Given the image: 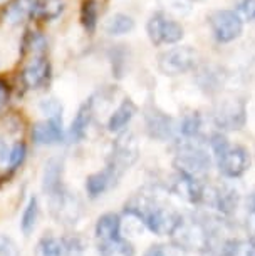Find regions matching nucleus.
<instances>
[{
	"mask_svg": "<svg viewBox=\"0 0 255 256\" xmlns=\"http://www.w3.org/2000/svg\"><path fill=\"white\" fill-rule=\"evenodd\" d=\"M37 218H39V201H37L36 196H32L29 202L24 208L22 218H21V230L24 236H31L37 224Z\"/></svg>",
	"mask_w": 255,
	"mask_h": 256,
	"instance_id": "bb28decb",
	"label": "nucleus"
},
{
	"mask_svg": "<svg viewBox=\"0 0 255 256\" xmlns=\"http://www.w3.org/2000/svg\"><path fill=\"white\" fill-rule=\"evenodd\" d=\"M116 184L118 180L113 174V171L109 168H104L101 171L93 172L91 176H88V180H86V191H88L89 198H98Z\"/></svg>",
	"mask_w": 255,
	"mask_h": 256,
	"instance_id": "6ab92c4d",
	"label": "nucleus"
},
{
	"mask_svg": "<svg viewBox=\"0 0 255 256\" xmlns=\"http://www.w3.org/2000/svg\"><path fill=\"white\" fill-rule=\"evenodd\" d=\"M49 208L57 223L62 224H76L83 214V202L67 190L54 200H49Z\"/></svg>",
	"mask_w": 255,
	"mask_h": 256,
	"instance_id": "f8f14e48",
	"label": "nucleus"
},
{
	"mask_svg": "<svg viewBox=\"0 0 255 256\" xmlns=\"http://www.w3.org/2000/svg\"><path fill=\"white\" fill-rule=\"evenodd\" d=\"M49 60L46 56H34L22 72V82L27 89H39L49 79Z\"/></svg>",
	"mask_w": 255,
	"mask_h": 256,
	"instance_id": "f3484780",
	"label": "nucleus"
},
{
	"mask_svg": "<svg viewBox=\"0 0 255 256\" xmlns=\"http://www.w3.org/2000/svg\"><path fill=\"white\" fill-rule=\"evenodd\" d=\"M7 100H9V86L6 82L0 80V109L7 104Z\"/></svg>",
	"mask_w": 255,
	"mask_h": 256,
	"instance_id": "c9c22d12",
	"label": "nucleus"
},
{
	"mask_svg": "<svg viewBox=\"0 0 255 256\" xmlns=\"http://www.w3.org/2000/svg\"><path fill=\"white\" fill-rule=\"evenodd\" d=\"M208 26L215 40L220 44H230L237 40L243 32V20L235 10H213L208 16Z\"/></svg>",
	"mask_w": 255,
	"mask_h": 256,
	"instance_id": "9d476101",
	"label": "nucleus"
},
{
	"mask_svg": "<svg viewBox=\"0 0 255 256\" xmlns=\"http://www.w3.org/2000/svg\"><path fill=\"white\" fill-rule=\"evenodd\" d=\"M32 141L39 146H54L64 141L62 119H46L36 122L32 128Z\"/></svg>",
	"mask_w": 255,
	"mask_h": 256,
	"instance_id": "4468645a",
	"label": "nucleus"
},
{
	"mask_svg": "<svg viewBox=\"0 0 255 256\" xmlns=\"http://www.w3.org/2000/svg\"><path fill=\"white\" fill-rule=\"evenodd\" d=\"M211 119L220 131H240L247 122L245 99L235 94L222 96L213 106Z\"/></svg>",
	"mask_w": 255,
	"mask_h": 256,
	"instance_id": "39448f33",
	"label": "nucleus"
},
{
	"mask_svg": "<svg viewBox=\"0 0 255 256\" xmlns=\"http://www.w3.org/2000/svg\"><path fill=\"white\" fill-rule=\"evenodd\" d=\"M143 256H186V251L183 248H180L175 243H158L150 246L146 251H144Z\"/></svg>",
	"mask_w": 255,
	"mask_h": 256,
	"instance_id": "c756f323",
	"label": "nucleus"
},
{
	"mask_svg": "<svg viewBox=\"0 0 255 256\" xmlns=\"http://www.w3.org/2000/svg\"><path fill=\"white\" fill-rule=\"evenodd\" d=\"M0 256H21L17 243L7 234H0Z\"/></svg>",
	"mask_w": 255,
	"mask_h": 256,
	"instance_id": "72a5a7b5",
	"label": "nucleus"
},
{
	"mask_svg": "<svg viewBox=\"0 0 255 256\" xmlns=\"http://www.w3.org/2000/svg\"><path fill=\"white\" fill-rule=\"evenodd\" d=\"M37 10V0H14L4 12V22L7 26H19Z\"/></svg>",
	"mask_w": 255,
	"mask_h": 256,
	"instance_id": "aec40b11",
	"label": "nucleus"
},
{
	"mask_svg": "<svg viewBox=\"0 0 255 256\" xmlns=\"http://www.w3.org/2000/svg\"><path fill=\"white\" fill-rule=\"evenodd\" d=\"M99 20V7L98 0H83L81 6V24L89 34H93L98 27Z\"/></svg>",
	"mask_w": 255,
	"mask_h": 256,
	"instance_id": "cd10ccee",
	"label": "nucleus"
},
{
	"mask_svg": "<svg viewBox=\"0 0 255 256\" xmlns=\"http://www.w3.org/2000/svg\"><path fill=\"white\" fill-rule=\"evenodd\" d=\"M243 74L248 77H255V50H247L243 57Z\"/></svg>",
	"mask_w": 255,
	"mask_h": 256,
	"instance_id": "f704fd0d",
	"label": "nucleus"
},
{
	"mask_svg": "<svg viewBox=\"0 0 255 256\" xmlns=\"http://www.w3.org/2000/svg\"><path fill=\"white\" fill-rule=\"evenodd\" d=\"M173 168L180 174L205 182L211 168V156L208 154V149L205 148L201 138L183 139L178 142Z\"/></svg>",
	"mask_w": 255,
	"mask_h": 256,
	"instance_id": "20e7f679",
	"label": "nucleus"
},
{
	"mask_svg": "<svg viewBox=\"0 0 255 256\" xmlns=\"http://www.w3.org/2000/svg\"><path fill=\"white\" fill-rule=\"evenodd\" d=\"M247 208H248L250 214H255V188L250 191V194L247 198Z\"/></svg>",
	"mask_w": 255,
	"mask_h": 256,
	"instance_id": "4c0bfd02",
	"label": "nucleus"
},
{
	"mask_svg": "<svg viewBox=\"0 0 255 256\" xmlns=\"http://www.w3.org/2000/svg\"><path fill=\"white\" fill-rule=\"evenodd\" d=\"M196 66H198V54L190 46L171 47L158 56V70L168 77L188 74L195 70Z\"/></svg>",
	"mask_w": 255,
	"mask_h": 256,
	"instance_id": "423d86ee",
	"label": "nucleus"
},
{
	"mask_svg": "<svg viewBox=\"0 0 255 256\" xmlns=\"http://www.w3.org/2000/svg\"><path fill=\"white\" fill-rule=\"evenodd\" d=\"M240 202V192L237 188L232 184H215L203 188L200 204H206L211 210H215L220 216H232L238 208Z\"/></svg>",
	"mask_w": 255,
	"mask_h": 256,
	"instance_id": "9b49d317",
	"label": "nucleus"
},
{
	"mask_svg": "<svg viewBox=\"0 0 255 256\" xmlns=\"http://www.w3.org/2000/svg\"><path fill=\"white\" fill-rule=\"evenodd\" d=\"M247 230H248V234H250V241L255 243V214H250L248 220H247Z\"/></svg>",
	"mask_w": 255,
	"mask_h": 256,
	"instance_id": "e433bc0d",
	"label": "nucleus"
},
{
	"mask_svg": "<svg viewBox=\"0 0 255 256\" xmlns=\"http://www.w3.org/2000/svg\"><path fill=\"white\" fill-rule=\"evenodd\" d=\"M210 151L213 156L220 174L228 180H237L243 176L250 168V154L243 146L230 144L228 139L222 132H215L210 136Z\"/></svg>",
	"mask_w": 255,
	"mask_h": 256,
	"instance_id": "7ed1b4c3",
	"label": "nucleus"
},
{
	"mask_svg": "<svg viewBox=\"0 0 255 256\" xmlns=\"http://www.w3.org/2000/svg\"><path fill=\"white\" fill-rule=\"evenodd\" d=\"M146 34L151 44L155 46H173L185 37V28L180 22L168 16L166 12L158 10L151 14L146 22Z\"/></svg>",
	"mask_w": 255,
	"mask_h": 256,
	"instance_id": "0eeeda50",
	"label": "nucleus"
},
{
	"mask_svg": "<svg viewBox=\"0 0 255 256\" xmlns=\"http://www.w3.org/2000/svg\"><path fill=\"white\" fill-rule=\"evenodd\" d=\"M39 108L47 119H62V104L56 98H49L41 100Z\"/></svg>",
	"mask_w": 255,
	"mask_h": 256,
	"instance_id": "7c9ffc66",
	"label": "nucleus"
},
{
	"mask_svg": "<svg viewBox=\"0 0 255 256\" xmlns=\"http://www.w3.org/2000/svg\"><path fill=\"white\" fill-rule=\"evenodd\" d=\"M138 112L136 104L133 102L131 99H124L119 108L114 110V112L109 116L108 120V131L109 132H121L126 129V126L131 122L134 114Z\"/></svg>",
	"mask_w": 255,
	"mask_h": 256,
	"instance_id": "412c9836",
	"label": "nucleus"
},
{
	"mask_svg": "<svg viewBox=\"0 0 255 256\" xmlns=\"http://www.w3.org/2000/svg\"><path fill=\"white\" fill-rule=\"evenodd\" d=\"M124 212L136 218L158 236H171L181 220V214L175 208L163 201L155 191L146 190L129 198L124 204Z\"/></svg>",
	"mask_w": 255,
	"mask_h": 256,
	"instance_id": "f257e3e1",
	"label": "nucleus"
},
{
	"mask_svg": "<svg viewBox=\"0 0 255 256\" xmlns=\"http://www.w3.org/2000/svg\"><path fill=\"white\" fill-rule=\"evenodd\" d=\"M136 27V22L131 16L128 14H114L106 20L104 24V32L111 37H119V36H126V34L133 32Z\"/></svg>",
	"mask_w": 255,
	"mask_h": 256,
	"instance_id": "b1692460",
	"label": "nucleus"
},
{
	"mask_svg": "<svg viewBox=\"0 0 255 256\" xmlns=\"http://www.w3.org/2000/svg\"><path fill=\"white\" fill-rule=\"evenodd\" d=\"M218 256H255V243L250 240H227Z\"/></svg>",
	"mask_w": 255,
	"mask_h": 256,
	"instance_id": "a878e982",
	"label": "nucleus"
},
{
	"mask_svg": "<svg viewBox=\"0 0 255 256\" xmlns=\"http://www.w3.org/2000/svg\"><path fill=\"white\" fill-rule=\"evenodd\" d=\"M144 124H146L148 136L156 141H168L176 132L175 120L156 106H148L144 109Z\"/></svg>",
	"mask_w": 255,
	"mask_h": 256,
	"instance_id": "ddd939ff",
	"label": "nucleus"
},
{
	"mask_svg": "<svg viewBox=\"0 0 255 256\" xmlns=\"http://www.w3.org/2000/svg\"><path fill=\"white\" fill-rule=\"evenodd\" d=\"M93 114H94V98H91L88 102H84L83 106H81V108L78 109L76 118L72 119V124H71V129H69V136L72 138V141L79 142L86 138L88 129H89V124H91V119H93Z\"/></svg>",
	"mask_w": 255,
	"mask_h": 256,
	"instance_id": "a211bd4d",
	"label": "nucleus"
},
{
	"mask_svg": "<svg viewBox=\"0 0 255 256\" xmlns=\"http://www.w3.org/2000/svg\"><path fill=\"white\" fill-rule=\"evenodd\" d=\"M191 2H198V0H191Z\"/></svg>",
	"mask_w": 255,
	"mask_h": 256,
	"instance_id": "ea45409f",
	"label": "nucleus"
},
{
	"mask_svg": "<svg viewBox=\"0 0 255 256\" xmlns=\"http://www.w3.org/2000/svg\"><path fill=\"white\" fill-rule=\"evenodd\" d=\"M0 2H2V0H0Z\"/></svg>",
	"mask_w": 255,
	"mask_h": 256,
	"instance_id": "a19ab883",
	"label": "nucleus"
},
{
	"mask_svg": "<svg viewBox=\"0 0 255 256\" xmlns=\"http://www.w3.org/2000/svg\"><path fill=\"white\" fill-rule=\"evenodd\" d=\"M235 12L242 17V20L253 22L255 20V0H237Z\"/></svg>",
	"mask_w": 255,
	"mask_h": 256,
	"instance_id": "2f4dec72",
	"label": "nucleus"
},
{
	"mask_svg": "<svg viewBox=\"0 0 255 256\" xmlns=\"http://www.w3.org/2000/svg\"><path fill=\"white\" fill-rule=\"evenodd\" d=\"M88 241L79 234L44 236L36 244V256H84Z\"/></svg>",
	"mask_w": 255,
	"mask_h": 256,
	"instance_id": "6e6552de",
	"label": "nucleus"
},
{
	"mask_svg": "<svg viewBox=\"0 0 255 256\" xmlns=\"http://www.w3.org/2000/svg\"><path fill=\"white\" fill-rule=\"evenodd\" d=\"M7 158H9L7 144H6V141H4L2 138H0V162H2V161H6Z\"/></svg>",
	"mask_w": 255,
	"mask_h": 256,
	"instance_id": "58836bf2",
	"label": "nucleus"
},
{
	"mask_svg": "<svg viewBox=\"0 0 255 256\" xmlns=\"http://www.w3.org/2000/svg\"><path fill=\"white\" fill-rule=\"evenodd\" d=\"M64 12V0H37V10L46 20H54Z\"/></svg>",
	"mask_w": 255,
	"mask_h": 256,
	"instance_id": "c85d7f7f",
	"label": "nucleus"
},
{
	"mask_svg": "<svg viewBox=\"0 0 255 256\" xmlns=\"http://www.w3.org/2000/svg\"><path fill=\"white\" fill-rule=\"evenodd\" d=\"M201 128H203V119L198 112H190L183 116L180 124L176 126V132L183 139H196L200 138Z\"/></svg>",
	"mask_w": 255,
	"mask_h": 256,
	"instance_id": "393cba45",
	"label": "nucleus"
},
{
	"mask_svg": "<svg viewBox=\"0 0 255 256\" xmlns=\"http://www.w3.org/2000/svg\"><path fill=\"white\" fill-rule=\"evenodd\" d=\"M138 154L139 149L134 136L131 132H123L113 144V151L108 158L106 168L111 169L113 174L119 181L124 172L138 161Z\"/></svg>",
	"mask_w": 255,
	"mask_h": 256,
	"instance_id": "1a4fd4ad",
	"label": "nucleus"
},
{
	"mask_svg": "<svg viewBox=\"0 0 255 256\" xmlns=\"http://www.w3.org/2000/svg\"><path fill=\"white\" fill-rule=\"evenodd\" d=\"M98 253L101 256H134V246L131 241L121 238H113L98 241Z\"/></svg>",
	"mask_w": 255,
	"mask_h": 256,
	"instance_id": "5701e85b",
	"label": "nucleus"
},
{
	"mask_svg": "<svg viewBox=\"0 0 255 256\" xmlns=\"http://www.w3.org/2000/svg\"><path fill=\"white\" fill-rule=\"evenodd\" d=\"M62 159L51 158L46 162L44 172H42V191L47 196V200H54L64 192V184H62Z\"/></svg>",
	"mask_w": 255,
	"mask_h": 256,
	"instance_id": "2eb2a0df",
	"label": "nucleus"
},
{
	"mask_svg": "<svg viewBox=\"0 0 255 256\" xmlns=\"http://www.w3.org/2000/svg\"><path fill=\"white\" fill-rule=\"evenodd\" d=\"M26 154H27V148L24 142H17L11 151H9V166L11 169H16L17 166H21L26 159Z\"/></svg>",
	"mask_w": 255,
	"mask_h": 256,
	"instance_id": "473e14b6",
	"label": "nucleus"
},
{
	"mask_svg": "<svg viewBox=\"0 0 255 256\" xmlns=\"http://www.w3.org/2000/svg\"><path fill=\"white\" fill-rule=\"evenodd\" d=\"M94 234L98 241H106L121 236V218L116 212H106L96 221Z\"/></svg>",
	"mask_w": 255,
	"mask_h": 256,
	"instance_id": "4be33fe9",
	"label": "nucleus"
},
{
	"mask_svg": "<svg viewBox=\"0 0 255 256\" xmlns=\"http://www.w3.org/2000/svg\"><path fill=\"white\" fill-rule=\"evenodd\" d=\"M215 233V223L208 221V218H205V216L196 218V216L181 214L180 223L176 224L175 231L171 233V240L173 243L185 251L205 253V251L213 248Z\"/></svg>",
	"mask_w": 255,
	"mask_h": 256,
	"instance_id": "f03ea898",
	"label": "nucleus"
},
{
	"mask_svg": "<svg viewBox=\"0 0 255 256\" xmlns=\"http://www.w3.org/2000/svg\"><path fill=\"white\" fill-rule=\"evenodd\" d=\"M196 82H198L200 89H203L206 94H218L222 90L225 80H227V74L223 72L222 67L213 64L196 66Z\"/></svg>",
	"mask_w": 255,
	"mask_h": 256,
	"instance_id": "dca6fc26",
	"label": "nucleus"
}]
</instances>
